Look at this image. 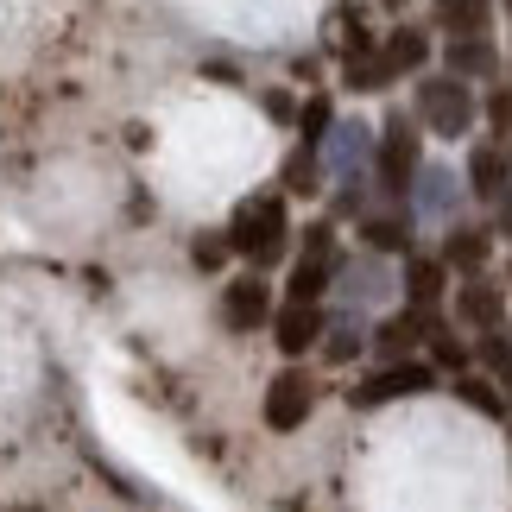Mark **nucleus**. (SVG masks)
<instances>
[{
	"instance_id": "nucleus-1",
	"label": "nucleus",
	"mask_w": 512,
	"mask_h": 512,
	"mask_svg": "<svg viewBox=\"0 0 512 512\" xmlns=\"http://www.w3.org/2000/svg\"><path fill=\"white\" fill-rule=\"evenodd\" d=\"M228 247L241 253V260H253V272L279 266V260H285V247H291V209H285V190H260V196H247V203L228 215Z\"/></svg>"
},
{
	"instance_id": "nucleus-2",
	"label": "nucleus",
	"mask_w": 512,
	"mask_h": 512,
	"mask_svg": "<svg viewBox=\"0 0 512 512\" xmlns=\"http://www.w3.org/2000/svg\"><path fill=\"white\" fill-rule=\"evenodd\" d=\"M418 171H424V133H418V121L386 114L380 140H373V184H380V196L405 203L411 184H418Z\"/></svg>"
},
{
	"instance_id": "nucleus-3",
	"label": "nucleus",
	"mask_w": 512,
	"mask_h": 512,
	"mask_svg": "<svg viewBox=\"0 0 512 512\" xmlns=\"http://www.w3.org/2000/svg\"><path fill=\"white\" fill-rule=\"evenodd\" d=\"M475 89H468V76L456 70H437V76H418V121L437 133V140H468L475 133Z\"/></svg>"
},
{
	"instance_id": "nucleus-4",
	"label": "nucleus",
	"mask_w": 512,
	"mask_h": 512,
	"mask_svg": "<svg viewBox=\"0 0 512 512\" xmlns=\"http://www.w3.org/2000/svg\"><path fill=\"white\" fill-rule=\"evenodd\" d=\"M424 392H437V367L430 361H380L348 399L361 411H380V405H399V399H424Z\"/></svg>"
},
{
	"instance_id": "nucleus-5",
	"label": "nucleus",
	"mask_w": 512,
	"mask_h": 512,
	"mask_svg": "<svg viewBox=\"0 0 512 512\" xmlns=\"http://www.w3.org/2000/svg\"><path fill=\"white\" fill-rule=\"evenodd\" d=\"M449 310H456L462 329H506L512 317V291L506 279H494V272H462V285H449Z\"/></svg>"
},
{
	"instance_id": "nucleus-6",
	"label": "nucleus",
	"mask_w": 512,
	"mask_h": 512,
	"mask_svg": "<svg viewBox=\"0 0 512 512\" xmlns=\"http://www.w3.org/2000/svg\"><path fill=\"white\" fill-rule=\"evenodd\" d=\"M329 285H336V228L310 222L304 228V253H298V266H291V279H285V298L291 304H323Z\"/></svg>"
},
{
	"instance_id": "nucleus-7",
	"label": "nucleus",
	"mask_w": 512,
	"mask_h": 512,
	"mask_svg": "<svg viewBox=\"0 0 512 512\" xmlns=\"http://www.w3.org/2000/svg\"><path fill=\"white\" fill-rule=\"evenodd\" d=\"M437 329V310H418V304H405V310H392V317L373 323V336L367 348L380 354V361H411V348H424V336Z\"/></svg>"
},
{
	"instance_id": "nucleus-8",
	"label": "nucleus",
	"mask_w": 512,
	"mask_h": 512,
	"mask_svg": "<svg viewBox=\"0 0 512 512\" xmlns=\"http://www.w3.org/2000/svg\"><path fill=\"white\" fill-rule=\"evenodd\" d=\"M266 430H298L310 411H317V380L310 373H298V367H285L279 380L266 386Z\"/></svg>"
},
{
	"instance_id": "nucleus-9",
	"label": "nucleus",
	"mask_w": 512,
	"mask_h": 512,
	"mask_svg": "<svg viewBox=\"0 0 512 512\" xmlns=\"http://www.w3.org/2000/svg\"><path fill=\"white\" fill-rule=\"evenodd\" d=\"M468 196L487 209L512 196V146L506 140H475V152H468Z\"/></svg>"
},
{
	"instance_id": "nucleus-10",
	"label": "nucleus",
	"mask_w": 512,
	"mask_h": 512,
	"mask_svg": "<svg viewBox=\"0 0 512 512\" xmlns=\"http://www.w3.org/2000/svg\"><path fill=\"white\" fill-rule=\"evenodd\" d=\"M222 317L228 329H266L272 323V285L260 272H241V279L222 285Z\"/></svg>"
},
{
	"instance_id": "nucleus-11",
	"label": "nucleus",
	"mask_w": 512,
	"mask_h": 512,
	"mask_svg": "<svg viewBox=\"0 0 512 512\" xmlns=\"http://www.w3.org/2000/svg\"><path fill=\"white\" fill-rule=\"evenodd\" d=\"M494 241H500L494 222H456V228L443 234L437 253L449 260V272L462 279V272H487V266H494Z\"/></svg>"
},
{
	"instance_id": "nucleus-12",
	"label": "nucleus",
	"mask_w": 512,
	"mask_h": 512,
	"mask_svg": "<svg viewBox=\"0 0 512 512\" xmlns=\"http://www.w3.org/2000/svg\"><path fill=\"white\" fill-rule=\"evenodd\" d=\"M323 304H279V310H272V342H279V354H291V361H298V354H310V348H317L323 342Z\"/></svg>"
},
{
	"instance_id": "nucleus-13",
	"label": "nucleus",
	"mask_w": 512,
	"mask_h": 512,
	"mask_svg": "<svg viewBox=\"0 0 512 512\" xmlns=\"http://www.w3.org/2000/svg\"><path fill=\"white\" fill-rule=\"evenodd\" d=\"M449 279H456V272H449L443 253H418V247L405 253V304L437 310V304L449 298Z\"/></svg>"
},
{
	"instance_id": "nucleus-14",
	"label": "nucleus",
	"mask_w": 512,
	"mask_h": 512,
	"mask_svg": "<svg viewBox=\"0 0 512 512\" xmlns=\"http://www.w3.org/2000/svg\"><path fill=\"white\" fill-rule=\"evenodd\" d=\"M443 70L468 76V83H494V76H500V45L487 32H462V38L443 45Z\"/></svg>"
},
{
	"instance_id": "nucleus-15",
	"label": "nucleus",
	"mask_w": 512,
	"mask_h": 512,
	"mask_svg": "<svg viewBox=\"0 0 512 512\" xmlns=\"http://www.w3.org/2000/svg\"><path fill=\"white\" fill-rule=\"evenodd\" d=\"M380 57L399 76H418L424 64H430V32H418V26H392L386 38H380Z\"/></svg>"
},
{
	"instance_id": "nucleus-16",
	"label": "nucleus",
	"mask_w": 512,
	"mask_h": 512,
	"mask_svg": "<svg viewBox=\"0 0 512 512\" xmlns=\"http://www.w3.org/2000/svg\"><path fill=\"white\" fill-rule=\"evenodd\" d=\"M449 380H456V399H462L468 411H481V418H506V392H500L494 373L462 367V373H449Z\"/></svg>"
},
{
	"instance_id": "nucleus-17",
	"label": "nucleus",
	"mask_w": 512,
	"mask_h": 512,
	"mask_svg": "<svg viewBox=\"0 0 512 512\" xmlns=\"http://www.w3.org/2000/svg\"><path fill=\"white\" fill-rule=\"evenodd\" d=\"M424 361L437 367V373H462V367H475V348H468L456 329H449L443 317H437V329L424 336Z\"/></svg>"
},
{
	"instance_id": "nucleus-18",
	"label": "nucleus",
	"mask_w": 512,
	"mask_h": 512,
	"mask_svg": "<svg viewBox=\"0 0 512 512\" xmlns=\"http://www.w3.org/2000/svg\"><path fill=\"white\" fill-rule=\"evenodd\" d=\"M342 83L361 89V95H380L386 83H399V70H392L386 57H380V45H373V51H361V57H342Z\"/></svg>"
},
{
	"instance_id": "nucleus-19",
	"label": "nucleus",
	"mask_w": 512,
	"mask_h": 512,
	"mask_svg": "<svg viewBox=\"0 0 512 512\" xmlns=\"http://www.w3.org/2000/svg\"><path fill=\"white\" fill-rule=\"evenodd\" d=\"M437 26H443L449 38L487 32V26H494V0H437Z\"/></svg>"
},
{
	"instance_id": "nucleus-20",
	"label": "nucleus",
	"mask_w": 512,
	"mask_h": 512,
	"mask_svg": "<svg viewBox=\"0 0 512 512\" xmlns=\"http://www.w3.org/2000/svg\"><path fill=\"white\" fill-rule=\"evenodd\" d=\"M361 241H367V253H411V222L405 215H367Z\"/></svg>"
},
{
	"instance_id": "nucleus-21",
	"label": "nucleus",
	"mask_w": 512,
	"mask_h": 512,
	"mask_svg": "<svg viewBox=\"0 0 512 512\" xmlns=\"http://www.w3.org/2000/svg\"><path fill=\"white\" fill-rule=\"evenodd\" d=\"M323 190V171H317V146H298L285 159V196H317Z\"/></svg>"
},
{
	"instance_id": "nucleus-22",
	"label": "nucleus",
	"mask_w": 512,
	"mask_h": 512,
	"mask_svg": "<svg viewBox=\"0 0 512 512\" xmlns=\"http://www.w3.org/2000/svg\"><path fill=\"white\" fill-rule=\"evenodd\" d=\"M487 140H506L512 146V83H500L494 76V89H487Z\"/></svg>"
},
{
	"instance_id": "nucleus-23",
	"label": "nucleus",
	"mask_w": 512,
	"mask_h": 512,
	"mask_svg": "<svg viewBox=\"0 0 512 512\" xmlns=\"http://www.w3.org/2000/svg\"><path fill=\"white\" fill-rule=\"evenodd\" d=\"M298 127H304V146H323L329 127H336V108H329V95H310L298 108Z\"/></svg>"
},
{
	"instance_id": "nucleus-24",
	"label": "nucleus",
	"mask_w": 512,
	"mask_h": 512,
	"mask_svg": "<svg viewBox=\"0 0 512 512\" xmlns=\"http://www.w3.org/2000/svg\"><path fill=\"white\" fill-rule=\"evenodd\" d=\"M475 354H481V367L494 373V380H500V373H512V336H506V329H481Z\"/></svg>"
},
{
	"instance_id": "nucleus-25",
	"label": "nucleus",
	"mask_w": 512,
	"mask_h": 512,
	"mask_svg": "<svg viewBox=\"0 0 512 512\" xmlns=\"http://www.w3.org/2000/svg\"><path fill=\"white\" fill-rule=\"evenodd\" d=\"M361 336H354V329H323V354H329V361H336V367H348V361H361Z\"/></svg>"
},
{
	"instance_id": "nucleus-26",
	"label": "nucleus",
	"mask_w": 512,
	"mask_h": 512,
	"mask_svg": "<svg viewBox=\"0 0 512 512\" xmlns=\"http://www.w3.org/2000/svg\"><path fill=\"white\" fill-rule=\"evenodd\" d=\"M228 234H203V241H196V266H203V272H215V266H222L228 260Z\"/></svg>"
},
{
	"instance_id": "nucleus-27",
	"label": "nucleus",
	"mask_w": 512,
	"mask_h": 512,
	"mask_svg": "<svg viewBox=\"0 0 512 512\" xmlns=\"http://www.w3.org/2000/svg\"><path fill=\"white\" fill-rule=\"evenodd\" d=\"M266 114H272V121H298V108H291V95H266Z\"/></svg>"
},
{
	"instance_id": "nucleus-28",
	"label": "nucleus",
	"mask_w": 512,
	"mask_h": 512,
	"mask_svg": "<svg viewBox=\"0 0 512 512\" xmlns=\"http://www.w3.org/2000/svg\"><path fill=\"white\" fill-rule=\"evenodd\" d=\"M494 234H506V241H512V196H506V203H494Z\"/></svg>"
},
{
	"instance_id": "nucleus-29",
	"label": "nucleus",
	"mask_w": 512,
	"mask_h": 512,
	"mask_svg": "<svg viewBox=\"0 0 512 512\" xmlns=\"http://www.w3.org/2000/svg\"><path fill=\"white\" fill-rule=\"evenodd\" d=\"M500 392H506V411H512V373H500Z\"/></svg>"
},
{
	"instance_id": "nucleus-30",
	"label": "nucleus",
	"mask_w": 512,
	"mask_h": 512,
	"mask_svg": "<svg viewBox=\"0 0 512 512\" xmlns=\"http://www.w3.org/2000/svg\"><path fill=\"white\" fill-rule=\"evenodd\" d=\"M506 291H512V260H506Z\"/></svg>"
},
{
	"instance_id": "nucleus-31",
	"label": "nucleus",
	"mask_w": 512,
	"mask_h": 512,
	"mask_svg": "<svg viewBox=\"0 0 512 512\" xmlns=\"http://www.w3.org/2000/svg\"><path fill=\"white\" fill-rule=\"evenodd\" d=\"M380 7H405V0H380Z\"/></svg>"
},
{
	"instance_id": "nucleus-32",
	"label": "nucleus",
	"mask_w": 512,
	"mask_h": 512,
	"mask_svg": "<svg viewBox=\"0 0 512 512\" xmlns=\"http://www.w3.org/2000/svg\"><path fill=\"white\" fill-rule=\"evenodd\" d=\"M506 13H512V0H506Z\"/></svg>"
}]
</instances>
